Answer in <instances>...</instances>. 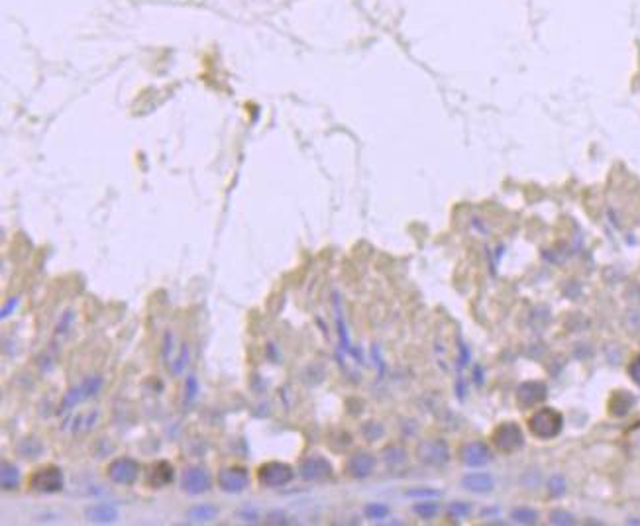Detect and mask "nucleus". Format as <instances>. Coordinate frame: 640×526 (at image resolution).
<instances>
[{
  "label": "nucleus",
  "mask_w": 640,
  "mask_h": 526,
  "mask_svg": "<svg viewBox=\"0 0 640 526\" xmlns=\"http://www.w3.org/2000/svg\"><path fill=\"white\" fill-rule=\"evenodd\" d=\"M632 407V397L629 395H624V400H621V393H616L613 400H611V413L615 416H623L626 415Z\"/></svg>",
  "instance_id": "nucleus-24"
},
{
  "label": "nucleus",
  "mask_w": 640,
  "mask_h": 526,
  "mask_svg": "<svg viewBox=\"0 0 640 526\" xmlns=\"http://www.w3.org/2000/svg\"><path fill=\"white\" fill-rule=\"evenodd\" d=\"M255 475H258V483L261 487H265V489H279V487L289 485L293 479H295V470H293L289 463L271 460V462L261 463L258 471H255Z\"/></svg>",
  "instance_id": "nucleus-2"
},
{
  "label": "nucleus",
  "mask_w": 640,
  "mask_h": 526,
  "mask_svg": "<svg viewBox=\"0 0 640 526\" xmlns=\"http://www.w3.org/2000/svg\"><path fill=\"white\" fill-rule=\"evenodd\" d=\"M442 491L432 489V487H411L405 491L407 499H415V501H425V499H438Z\"/></svg>",
  "instance_id": "nucleus-21"
},
{
  "label": "nucleus",
  "mask_w": 640,
  "mask_h": 526,
  "mask_svg": "<svg viewBox=\"0 0 640 526\" xmlns=\"http://www.w3.org/2000/svg\"><path fill=\"white\" fill-rule=\"evenodd\" d=\"M459 460L467 467H483L493 462V450L485 440H469L459 447Z\"/></svg>",
  "instance_id": "nucleus-9"
},
{
  "label": "nucleus",
  "mask_w": 640,
  "mask_h": 526,
  "mask_svg": "<svg viewBox=\"0 0 640 526\" xmlns=\"http://www.w3.org/2000/svg\"><path fill=\"white\" fill-rule=\"evenodd\" d=\"M198 391H200V385H198L197 377L195 375H189L185 379V400L187 403H193V400L197 399Z\"/></svg>",
  "instance_id": "nucleus-27"
},
{
  "label": "nucleus",
  "mask_w": 640,
  "mask_h": 526,
  "mask_svg": "<svg viewBox=\"0 0 640 526\" xmlns=\"http://www.w3.org/2000/svg\"><path fill=\"white\" fill-rule=\"evenodd\" d=\"M175 479V467L173 463L167 460H159L150 467V475H148V483L153 489H163V487L171 485Z\"/></svg>",
  "instance_id": "nucleus-15"
},
{
  "label": "nucleus",
  "mask_w": 640,
  "mask_h": 526,
  "mask_svg": "<svg viewBox=\"0 0 640 526\" xmlns=\"http://www.w3.org/2000/svg\"><path fill=\"white\" fill-rule=\"evenodd\" d=\"M28 485L36 493L44 495H54L64 491L65 487V477L64 471L59 470L57 465H44V467H38L34 471L30 479H28Z\"/></svg>",
  "instance_id": "nucleus-4"
},
{
  "label": "nucleus",
  "mask_w": 640,
  "mask_h": 526,
  "mask_svg": "<svg viewBox=\"0 0 640 526\" xmlns=\"http://www.w3.org/2000/svg\"><path fill=\"white\" fill-rule=\"evenodd\" d=\"M389 512H391V509L385 502H370L364 509L365 518H370V520H383V518L389 517Z\"/></svg>",
  "instance_id": "nucleus-22"
},
{
  "label": "nucleus",
  "mask_w": 640,
  "mask_h": 526,
  "mask_svg": "<svg viewBox=\"0 0 640 526\" xmlns=\"http://www.w3.org/2000/svg\"><path fill=\"white\" fill-rule=\"evenodd\" d=\"M440 510L442 507H440V502H436V499H425V501H417L412 505V512L425 520H432Z\"/></svg>",
  "instance_id": "nucleus-19"
},
{
  "label": "nucleus",
  "mask_w": 640,
  "mask_h": 526,
  "mask_svg": "<svg viewBox=\"0 0 640 526\" xmlns=\"http://www.w3.org/2000/svg\"><path fill=\"white\" fill-rule=\"evenodd\" d=\"M509 517L517 525H537L540 515H538V510L529 509V507H517V509L511 510Z\"/></svg>",
  "instance_id": "nucleus-20"
},
{
  "label": "nucleus",
  "mask_w": 640,
  "mask_h": 526,
  "mask_svg": "<svg viewBox=\"0 0 640 526\" xmlns=\"http://www.w3.org/2000/svg\"><path fill=\"white\" fill-rule=\"evenodd\" d=\"M472 512V505L469 502H464V501H458V502H452L450 507H448V515L452 518H464L467 517Z\"/></svg>",
  "instance_id": "nucleus-28"
},
{
  "label": "nucleus",
  "mask_w": 640,
  "mask_h": 526,
  "mask_svg": "<svg viewBox=\"0 0 640 526\" xmlns=\"http://www.w3.org/2000/svg\"><path fill=\"white\" fill-rule=\"evenodd\" d=\"M104 385V377L103 375H91L87 377L85 381L77 387H73L69 391L65 393L64 400H61V407H59V415H65V413H69L73 408L77 407L79 403L87 399H93L96 397L101 389H103Z\"/></svg>",
  "instance_id": "nucleus-5"
},
{
  "label": "nucleus",
  "mask_w": 640,
  "mask_h": 526,
  "mask_svg": "<svg viewBox=\"0 0 640 526\" xmlns=\"http://www.w3.org/2000/svg\"><path fill=\"white\" fill-rule=\"evenodd\" d=\"M548 520H550V525H560V526L574 525V522H576V518H574V515H572V512H568V510H562V509L552 510V512L548 515Z\"/></svg>",
  "instance_id": "nucleus-26"
},
{
  "label": "nucleus",
  "mask_w": 640,
  "mask_h": 526,
  "mask_svg": "<svg viewBox=\"0 0 640 526\" xmlns=\"http://www.w3.org/2000/svg\"><path fill=\"white\" fill-rule=\"evenodd\" d=\"M187 520L189 522H195V525H200V522H210L214 518L218 517V509L214 505H198V507H193V509L187 510Z\"/></svg>",
  "instance_id": "nucleus-18"
},
{
  "label": "nucleus",
  "mask_w": 640,
  "mask_h": 526,
  "mask_svg": "<svg viewBox=\"0 0 640 526\" xmlns=\"http://www.w3.org/2000/svg\"><path fill=\"white\" fill-rule=\"evenodd\" d=\"M564 428V416L552 407H542L534 410L529 418V430L538 440H552Z\"/></svg>",
  "instance_id": "nucleus-1"
},
{
  "label": "nucleus",
  "mask_w": 640,
  "mask_h": 526,
  "mask_svg": "<svg viewBox=\"0 0 640 526\" xmlns=\"http://www.w3.org/2000/svg\"><path fill=\"white\" fill-rule=\"evenodd\" d=\"M140 463L136 462L134 457H116L106 465V475L112 483L122 487L134 485L138 477H140Z\"/></svg>",
  "instance_id": "nucleus-7"
},
{
  "label": "nucleus",
  "mask_w": 640,
  "mask_h": 526,
  "mask_svg": "<svg viewBox=\"0 0 640 526\" xmlns=\"http://www.w3.org/2000/svg\"><path fill=\"white\" fill-rule=\"evenodd\" d=\"M629 373H631L632 381H634L636 385H640V355H636V358L631 361V365H629Z\"/></svg>",
  "instance_id": "nucleus-32"
},
{
  "label": "nucleus",
  "mask_w": 640,
  "mask_h": 526,
  "mask_svg": "<svg viewBox=\"0 0 640 526\" xmlns=\"http://www.w3.org/2000/svg\"><path fill=\"white\" fill-rule=\"evenodd\" d=\"M18 303H20V298L12 297L9 300V303H6V305L2 306V313H0V316H2V320H6V318H9V316H10V313H14V310H16Z\"/></svg>",
  "instance_id": "nucleus-33"
},
{
  "label": "nucleus",
  "mask_w": 640,
  "mask_h": 526,
  "mask_svg": "<svg viewBox=\"0 0 640 526\" xmlns=\"http://www.w3.org/2000/svg\"><path fill=\"white\" fill-rule=\"evenodd\" d=\"M71 322H73V310H67V313H64V316L59 318V322H57V328H56L57 336H64V334H67V332H69V328H71Z\"/></svg>",
  "instance_id": "nucleus-30"
},
{
  "label": "nucleus",
  "mask_w": 640,
  "mask_h": 526,
  "mask_svg": "<svg viewBox=\"0 0 640 526\" xmlns=\"http://www.w3.org/2000/svg\"><path fill=\"white\" fill-rule=\"evenodd\" d=\"M383 460L389 465H399V463H403L407 460V452L401 446H389L383 450Z\"/></svg>",
  "instance_id": "nucleus-25"
},
{
  "label": "nucleus",
  "mask_w": 640,
  "mask_h": 526,
  "mask_svg": "<svg viewBox=\"0 0 640 526\" xmlns=\"http://www.w3.org/2000/svg\"><path fill=\"white\" fill-rule=\"evenodd\" d=\"M462 487L469 493L485 495L495 489V477L487 471H472L462 477Z\"/></svg>",
  "instance_id": "nucleus-14"
},
{
  "label": "nucleus",
  "mask_w": 640,
  "mask_h": 526,
  "mask_svg": "<svg viewBox=\"0 0 640 526\" xmlns=\"http://www.w3.org/2000/svg\"><path fill=\"white\" fill-rule=\"evenodd\" d=\"M546 395H548V389L542 381H522L517 387V403L522 408H532L544 403Z\"/></svg>",
  "instance_id": "nucleus-13"
},
{
  "label": "nucleus",
  "mask_w": 640,
  "mask_h": 526,
  "mask_svg": "<svg viewBox=\"0 0 640 526\" xmlns=\"http://www.w3.org/2000/svg\"><path fill=\"white\" fill-rule=\"evenodd\" d=\"M22 483V473L14 463L2 462L0 465V485L4 491H14Z\"/></svg>",
  "instance_id": "nucleus-17"
},
{
  "label": "nucleus",
  "mask_w": 640,
  "mask_h": 526,
  "mask_svg": "<svg viewBox=\"0 0 640 526\" xmlns=\"http://www.w3.org/2000/svg\"><path fill=\"white\" fill-rule=\"evenodd\" d=\"M548 493L554 495V497H560V495L566 493V481L560 475L550 477V481H548Z\"/></svg>",
  "instance_id": "nucleus-29"
},
{
  "label": "nucleus",
  "mask_w": 640,
  "mask_h": 526,
  "mask_svg": "<svg viewBox=\"0 0 640 526\" xmlns=\"http://www.w3.org/2000/svg\"><path fill=\"white\" fill-rule=\"evenodd\" d=\"M181 489L187 495H203L213 489V477L210 473L200 467V465H193L183 473Z\"/></svg>",
  "instance_id": "nucleus-11"
},
{
  "label": "nucleus",
  "mask_w": 640,
  "mask_h": 526,
  "mask_svg": "<svg viewBox=\"0 0 640 526\" xmlns=\"http://www.w3.org/2000/svg\"><path fill=\"white\" fill-rule=\"evenodd\" d=\"M417 457L419 462L430 467H442L450 462L452 452L448 442L442 438H427L417 446Z\"/></svg>",
  "instance_id": "nucleus-6"
},
{
  "label": "nucleus",
  "mask_w": 640,
  "mask_h": 526,
  "mask_svg": "<svg viewBox=\"0 0 640 526\" xmlns=\"http://www.w3.org/2000/svg\"><path fill=\"white\" fill-rule=\"evenodd\" d=\"M216 485L224 493H244L250 487V473L244 465H230V467H222L216 475Z\"/></svg>",
  "instance_id": "nucleus-8"
},
{
  "label": "nucleus",
  "mask_w": 640,
  "mask_h": 526,
  "mask_svg": "<svg viewBox=\"0 0 640 526\" xmlns=\"http://www.w3.org/2000/svg\"><path fill=\"white\" fill-rule=\"evenodd\" d=\"M189 345L187 344H181V350L177 353V358L173 361H169V365H171V371H173V375H181L185 368H187V363H189Z\"/></svg>",
  "instance_id": "nucleus-23"
},
{
  "label": "nucleus",
  "mask_w": 640,
  "mask_h": 526,
  "mask_svg": "<svg viewBox=\"0 0 640 526\" xmlns=\"http://www.w3.org/2000/svg\"><path fill=\"white\" fill-rule=\"evenodd\" d=\"M332 463L326 460L325 455H308L299 465V475L305 481H325L332 477Z\"/></svg>",
  "instance_id": "nucleus-10"
},
{
  "label": "nucleus",
  "mask_w": 640,
  "mask_h": 526,
  "mask_svg": "<svg viewBox=\"0 0 640 526\" xmlns=\"http://www.w3.org/2000/svg\"><path fill=\"white\" fill-rule=\"evenodd\" d=\"M491 444L503 454H514L524 446V432L517 423H501L491 432Z\"/></svg>",
  "instance_id": "nucleus-3"
},
{
  "label": "nucleus",
  "mask_w": 640,
  "mask_h": 526,
  "mask_svg": "<svg viewBox=\"0 0 640 526\" xmlns=\"http://www.w3.org/2000/svg\"><path fill=\"white\" fill-rule=\"evenodd\" d=\"M373 470H375V455L370 452H362V450L348 455V460L344 462V471L352 479L370 477Z\"/></svg>",
  "instance_id": "nucleus-12"
},
{
  "label": "nucleus",
  "mask_w": 640,
  "mask_h": 526,
  "mask_svg": "<svg viewBox=\"0 0 640 526\" xmlns=\"http://www.w3.org/2000/svg\"><path fill=\"white\" fill-rule=\"evenodd\" d=\"M85 517H87L88 522H96V525H111V522H116L118 520V510L112 505H93L85 510Z\"/></svg>",
  "instance_id": "nucleus-16"
},
{
  "label": "nucleus",
  "mask_w": 640,
  "mask_h": 526,
  "mask_svg": "<svg viewBox=\"0 0 640 526\" xmlns=\"http://www.w3.org/2000/svg\"><path fill=\"white\" fill-rule=\"evenodd\" d=\"M364 434L365 438L373 442V440H377L383 436V426L380 423H367V426H364Z\"/></svg>",
  "instance_id": "nucleus-31"
}]
</instances>
